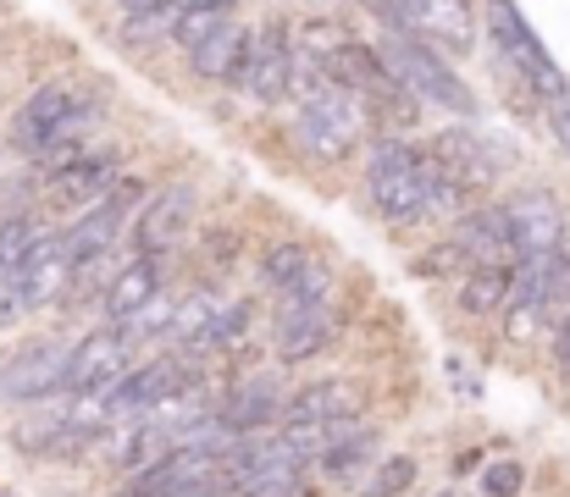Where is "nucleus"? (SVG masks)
Listing matches in <instances>:
<instances>
[{
    "label": "nucleus",
    "mask_w": 570,
    "mask_h": 497,
    "mask_svg": "<svg viewBox=\"0 0 570 497\" xmlns=\"http://www.w3.org/2000/svg\"><path fill=\"white\" fill-rule=\"evenodd\" d=\"M22 316H33V310H28V299H22L17 277L6 271V277H0V327H17Z\"/></svg>",
    "instance_id": "f704fd0d"
},
{
    "label": "nucleus",
    "mask_w": 570,
    "mask_h": 497,
    "mask_svg": "<svg viewBox=\"0 0 570 497\" xmlns=\"http://www.w3.org/2000/svg\"><path fill=\"white\" fill-rule=\"evenodd\" d=\"M117 177H122V156L89 145L67 171H56V177H45V182H50V205H56V210H89Z\"/></svg>",
    "instance_id": "2eb2a0df"
},
{
    "label": "nucleus",
    "mask_w": 570,
    "mask_h": 497,
    "mask_svg": "<svg viewBox=\"0 0 570 497\" xmlns=\"http://www.w3.org/2000/svg\"><path fill=\"white\" fill-rule=\"evenodd\" d=\"M67 354H72V342H61V337L22 342V348L0 365V398H6V404H45V398H61Z\"/></svg>",
    "instance_id": "6e6552de"
},
{
    "label": "nucleus",
    "mask_w": 570,
    "mask_h": 497,
    "mask_svg": "<svg viewBox=\"0 0 570 497\" xmlns=\"http://www.w3.org/2000/svg\"><path fill=\"white\" fill-rule=\"evenodd\" d=\"M244 44H249V28H238L233 17L222 28H210L199 44H189V61H194V78L205 83H233L238 61H244Z\"/></svg>",
    "instance_id": "5701e85b"
},
{
    "label": "nucleus",
    "mask_w": 570,
    "mask_h": 497,
    "mask_svg": "<svg viewBox=\"0 0 570 497\" xmlns=\"http://www.w3.org/2000/svg\"><path fill=\"white\" fill-rule=\"evenodd\" d=\"M150 6H167V0H122V11H150Z\"/></svg>",
    "instance_id": "4c0bfd02"
},
{
    "label": "nucleus",
    "mask_w": 570,
    "mask_h": 497,
    "mask_svg": "<svg viewBox=\"0 0 570 497\" xmlns=\"http://www.w3.org/2000/svg\"><path fill=\"white\" fill-rule=\"evenodd\" d=\"M100 122V100L83 89V83H45V89H33L22 106H17V117H11V145L22 150V156H33L39 145H50L56 133H67V128H95Z\"/></svg>",
    "instance_id": "20e7f679"
},
{
    "label": "nucleus",
    "mask_w": 570,
    "mask_h": 497,
    "mask_svg": "<svg viewBox=\"0 0 570 497\" xmlns=\"http://www.w3.org/2000/svg\"><path fill=\"white\" fill-rule=\"evenodd\" d=\"M377 56H382V67H387L421 106H443V111H454V117H476V95L454 78V67L443 61V50H432L426 39L393 28Z\"/></svg>",
    "instance_id": "f03ea898"
},
{
    "label": "nucleus",
    "mask_w": 570,
    "mask_h": 497,
    "mask_svg": "<svg viewBox=\"0 0 570 497\" xmlns=\"http://www.w3.org/2000/svg\"><path fill=\"white\" fill-rule=\"evenodd\" d=\"M438 497H454V493H438Z\"/></svg>",
    "instance_id": "ea45409f"
},
{
    "label": "nucleus",
    "mask_w": 570,
    "mask_h": 497,
    "mask_svg": "<svg viewBox=\"0 0 570 497\" xmlns=\"http://www.w3.org/2000/svg\"><path fill=\"white\" fill-rule=\"evenodd\" d=\"M305 266H311V249H305V243H272V249L261 255V282H266L272 294H283Z\"/></svg>",
    "instance_id": "cd10ccee"
},
{
    "label": "nucleus",
    "mask_w": 570,
    "mask_h": 497,
    "mask_svg": "<svg viewBox=\"0 0 570 497\" xmlns=\"http://www.w3.org/2000/svg\"><path fill=\"white\" fill-rule=\"evenodd\" d=\"M283 381L277 376H249V381H238L233 392H227V404L216 409L238 437H249V431H266V426H277V415H283Z\"/></svg>",
    "instance_id": "6ab92c4d"
},
{
    "label": "nucleus",
    "mask_w": 570,
    "mask_h": 497,
    "mask_svg": "<svg viewBox=\"0 0 570 497\" xmlns=\"http://www.w3.org/2000/svg\"><path fill=\"white\" fill-rule=\"evenodd\" d=\"M554 354H560V359L570 365V310L560 316V342H554Z\"/></svg>",
    "instance_id": "c9c22d12"
},
{
    "label": "nucleus",
    "mask_w": 570,
    "mask_h": 497,
    "mask_svg": "<svg viewBox=\"0 0 570 497\" xmlns=\"http://www.w3.org/2000/svg\"><path fill=\"white\" fill-rule=\"evenodd\" d=\"M139 199H145V182H139V177H117V182H111L89 210H78L72 232H61L67 260H72V266H89V260L111 255V249H117V238H122V227L134 221Z\"/></svg>",
    "instance_id": "39448f33"
},
{
    "label": "nucleus",
    "mask_w": 570,
    "mask_h": 497,
    "mask_svg": "<svg viewBox=\"0 0 570 497\" xmlns=\"http://www.w3.org/2000/svg\"><path fill=\"white\" fill-rule=\"evenodd\" d=\"M366 193H372V210L393 227L426 221V156L393 133L377 139L366 156Z\"/></svg>",
    "instance_id": "f257e3e1"
},
{
    "label": "nucleus",
    "mask_w": 570,
    "mask_h": 497,
    "mask_svg": "<svg viewBox=\"0 0 570 497\" xmlns=\"http://www.w3.org/2000/svg\"><path fill=\"white\" fill-rule=\"evenodd\" d=\"M199 497H249V493H238L233 481H222V487H210V493H199Z\"/></svg>",
    "instance_id": "e433bc0d"
},
{
    "label": "nucleus",
    "mask_w": 570,
    "mask_h": 497,
    "mask_svg": "<svg viewBox=\"0 0 570 497\" xmlns=\"http://www.w3.org/2000/svg\"><path fill=\"white\" fill-rule=\"evenodd\" d=\"M134 348H139V342H134V331L122 327V321H100L89 337L72 342L61 392H89V387H100V381H117V376L134 365Z\"/></svg>",
    "instance_id": "9d476101"
},
{
    "label": "nucleus",
    "mask_w": 570,
    "mask_h": 497,
    "mask_svg": "<svg viewBox=\"0 0 570 497\" xmlns=\"http://www.w3.org/2000/svg\"><path fill=\"white\" fill-rule=\"evenodd\" d=\"M488 33H493V44L504 50V61H515V78H532L538 89H549V83L566 78V72L554 67V56L543 50V39L532 33V22H527V11H521L515 0H488Z\"/></svg>",
    "instance_id": "9b49d317"
},
{
    "label": "nucleus",
    "mask_w": 570,
    "mask_h": 497,
    "mask_svg": "<svg viewBox=\"0 0 570 497\" xmlns=\"http://www.w3.org/2000/svg\"><path fill=\"white\" fill-rule=\"evenodd\" d=\"M333 337H338L333 305H322V310H283L277 316V359H288V365L316 359V354L333 348Z\"/></svg>",
    "instance_id": "412c9836"
},
{
    "label": "nucleus",
    "mask_w": 570,
    "mask_h": 497,
    "mask_svg": "<svg viewBox=\"0 0 570 497\" xmlns=\"http://www.w3.org/2000/svg\"><path fill=\"white\" fill-rule=\"evenodd\" d=\"M510 310H504V342H515V348H527V342H538L543 327H549V310H543V299H504Z\"/></svg>",
    "instance_id": "c85d7f7f"
},
{
    "label": "nucleus",
    "mask_w": 570,
    "mask_h": 497,
    "mask_svg": "<svg viewBox=\"0 0 570 497\" xmlns=\"http://www.w3.org/2000/svg\"><path fill=\"white\" fill-rule=\"evenodd\" d=\"M421 156H426V166H432L443 182L465 188L471 199H476V193H488V188L499 182V171H504L499 145H493L488 133H476L471 122H465V128H443V133H432Z\"/></svg>",
    "instance_id": "423d86ee"
},
{
    "label": "nucleus",
    "mask_w": 570,
    "mask_h": 497,
    "mask_svg": "<svg viewBox=\"0 0 570 497\" xmlns=\"http://www.w3.org/2000/svg\"><path fill=\"white\" fill-rule=\"evenodd\" d=\"M361 128H366V117H361L355 95H344V89H333V83H322L316 95H305L299 111H294V139H299V150H305L311 161H327V166L355 156Z\"/></svg>",
    "instance_id": "7ed1b4c3"
},
{
    "label": "nucleus",
    "mask_w": 570,
    "mask_h": 497,
    "mask_svg": "<svg viewBox=\"0 0 570 497\" xmlns=\"http://www.w3.org/2000/svg\"><path fill=\"white\" fill-rule=\"evenodd\" d=\"M11 277H17V288H22L28 310H45V305H56V299H61V288H67V277H72V260H67V249H61V238H56V232H39V238H33V249L22 255V266H17Z\"/></svg>",
    "instance_id": "f3484780"
},
{
    "label": "nucleus",
    "mask_w": 570,
    "mask_h": 497,
    "mask_svg": "<svg viewBox=\"0 0 570 497\" xmlns=\"http://www.w3.org/2000/svg\"><path fill=\"white\" fill-rule=\"evenodd\" d=\"M344 39H350V33H344L338 22H305L294 44H299V50H305V56H311V61L322 67V61H327V56H333V50H338Z\"/></svg>",
    "instance_id": "2f4dec72"
},
{
    "label": "nucleus",
    "mask_w": 570,
    "mask_h": 497,
    "mask_svg": "<svg viewBox=\"0 0 570 497\" xmlns=\"http://www.w3.org/2000/svg\"><path fill=\"white\" fill-rule=\"evenodd\" d=\"M189 221H194L189 182H173V188H161V193H145L139 210H134V243H139V255L173 249V243L189 232Z\"/></svg>",
    "instance_id": "ddd939ff"
},
{
    "label": "nucleus",
    "mask_w": 570,
    "mask_h": 497,
    "mask_svg": "<svg viewBox=\"0 0 570 497\" xmlns=\"http://www.w3.org/2000/svg\"><path fill=\"white\" fill-rule=\"evenodd\" d=\"M504 299H510V266H471L454 294L460 316H493L504 310Z\"/></svg>",
    "instance_id": "b1692460"
},
{
    "label": "nucleus",
    "mask_w": 570,
    "mask_h": 497,
    "mask_svg": "<svg viewBox=\"0 0 570 497\" xmlns=\"http://www.w3.org/2000/svg\"><path fill=\"white\" fill-rule=\"evenodd\" d=\"M288 67H294V33L283 22H266L261 33H249L244 61L233 72V89H244L261 106H283L288 100Z\"/></svg>",
    "instance_id": "1a4fd4ad"
},
{
    "label": "nucleus",
    "mask_w": 570,
    "mask_h": 497,
    "mask_svg": "<svg viewBox=\"0 0 570 497\" xmlns=\"http://www.w3.org/2000/svg\"><path fill=\"white\" fill-rule=\"evenodd\" d=\"M454 243L471 255V266H515V232L504 221V205H471V210H460Z\"/></svg>",
    "instance_id": "dca6fc26"
},
{
    "label": "nucleus",
    "mask_w": 570,
    "mask_h": 497,
    "mask_svg": "<svg viewBox=\"0 0 570 497\" xmlns=\"http://www.w3.org/2000/svg\"><path fill=\"white\" fill-rule=\"evenodd\" d=\"M327 481H355V476H366L372 465H377V431L366 426V420H344L338 431H333V443L311 459Z\"/></svg>",
    "instance_id": "aec40b11"
},
{
    "label": "nucleus",
    "mask_w": 570,
    "mask_h": 497,
    "mask_svg": "<svg viewBox=\"0 0 570 497\" xmlns=\"http://www.w3.org/2000/svg\"><path fill=\"white\" fill-rule=\"evenodd\" d=\"M156 294H161V260L156 255H134V260H122V266L106 271V282H100V316L106 321H128Z\"/></svg>",
    "instance_id": "a211bd4d"
},
{
    "label": "nucleus",
    "mask_w": 570,
    "mask_h": 497,
    "mask_svg": "<svg viewBox=\"0 0 570 497\" xmlns=\"http://www.w3.org/2000/svg\"><path fill=\"white\" fill-rule=\"evenodd\" d=\"M504 221L515 232V260H543V255H554V243L566 232V205L543 188H527V193L504 199Z\"/></svg>",
    "instance_id": "f8f14e48"
},
{
    "label": "nucleus",
    "mask_w": 570,
    "mask_h": 497,
    "mask_svg": "<svg viewBox=\"0 0 570 497\" xmlns=\"http://www.w3.org/2000/svg\"><path fill=\"white\" fill-rule=\"evenodd\" d=\"M322 78L333 83V89H344V95H372L377 83H387V67H382V56L372 44H361V39H344L327 61H322Z\"/></svg>",
    "instance_id": "4be33fe9"
},
{
    "label": "nucleus",
    "mask_w": 570,
    "mask_h": 497,
    "mask_svg": "<svg viewBox=\"0 0 570 497\" xmlns=\"http://www.w3.org/2000/svg\"><path fill=\"white\" fill-rule=\"evenodd\" d=\"M366 476H372V481L361 487V497H404L415 487V459H410V454H387Z\"/></svg>",
    "instance_id": "bb28decb"
},
{
    "label": "nucleus",
    "mask_w": 570,
    "mask_h": 497,
    "mask_svg": "<svg viewBox=\"0 0 570 497\" xmlns=\"http://www.w3.org/2000/svg\"><path fill=\"white\" fill-rule=\"evenodd\" d=\"M387 28H404L426 39L443 56H465L476 44V11L471 0H387Z\"/></svg>",
    "instance_id": "0eeeda50"
},
{
    "label": "nucleus",
    "mask_w": 570,
    "mask_h": 497,
    "mask_svg": "<svg viewBox=\"0 0 570 497\" xmlns=\"http://www.w3.org/2000/svg\"><path fill=\"white\" fill-rule=\"evenodd\" d=\"M355 415H366V392L355 381L327 376V381H311V387L288 392L277 426H338V420H355Z\"/></svg>",
    "instance_id": "4468645a"
},
{
    "label": "nucleus",
    "mask_w": 570,
    "mask_h": 497,
    "mask_svg": "<svg viewBox=\"0 0 570 497\" xmlns=\"http://www.w3.org/2000/svg\"><path fill=\"white\" fill-rule=\"evenodd\" d=\"M322 305H333V271L327 266H305L288 288H283V305H277V316L283 310H322Z\"/></svg>",
    "instance_id": "393cba45"
},
{
    "label": "nucleus",
    "mask_w": 570,
    "mask_h": 497,
    "mask_svg": "<svg viewBox=\"0 0 570 497\" xmlns=\"http://www.w3.org/2000/svg\"><path fill=\"white\" fill-rule=\"evenodd\" d=\"M521 487H527V470H521L515 459H499V465L482 476V493L488 497H515Z\"/></svg>",
    "instance_id": "72a5a7b5"
},
{
    "label": "nucleus",
    "mask_w": 570,
    "mask_h": 497,
    "mask_svg": "<svg viewBox=\"0 0 570 497\" xmlns=\"http://www.w3.org/2000/svg\"><path fill=\"white\" fill-rule=\"evenodd\" d=\"M543 122H549L554 145L566 150V161H570V83H566V78L543 89Z\"/></svg>",
    "instance_id": "7c9ffc66"
},
{
    "label": "nucleus",
    "mask_w": 570,
    "mask_h": 497,
    "mask_svg": "<svg viewBox=\"0 0 570 497\" xmlns=\"http://www.w3.org/2000/svg\"><path fill=\"white\" fill-rule=\"evenodd\" d=\"M39 232H45V227H39L33 216H6V221H0V277L22 266V255L33 249Z\"/></svg>",
    "instance_id": "c756f323"
},
{
    "label": "nucleus",
    "mask_w": 570,
    "mask_h": 497,
    "mask_svg": "<svg viewBox=\"0 0 570 497\" xmlns=\"http://www.w3.org/2000/svg\"><path fill=\"white\" fill-rule=\"evenodd\" d=\"M449 271H471V255L449 238L438 249H426V260H415V277H449Z\"/></svg>",
    "instance_id": "473e14b6"
},
{
    "label": "nucleus",
    "mask_w": 570,
    "mask_h": 497,
    "mask_svg": "<svg viewBox=\"0 0 570 497\" xmlns=\"http://www.w3.org/2000/svg\"><path fill=\"white\" fill-rule=\"evenodd\" d=\"M366 6H372V11H377V17H382V11H387V0H366Z\"/></svg>",
    "instance_id": "58836bf2"
},
{
    "label": "nucleus",
    "mask_w": 570,
    "mask_h": 497,
    "mask_svg": "<svg viewBox=\"0 0 570 497\" xmlns=\"http://www.w3.org/2000/svg\"><path fill=\"white\" fill-rule=\"evenodd\" d=\"M173 316H178V299L161 288V294H156V299H145L122 327L134 331V342H156V337H173Z\"/></svg>",
    "instance_id": "a878e982"
}]
</instances>
